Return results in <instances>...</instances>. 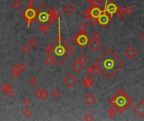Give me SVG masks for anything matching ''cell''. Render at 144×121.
<instances>
[{
	"label": "cell",
	"instance_id": "obj_1",
	"mask_svg": "<svg viewBox=\"0 0 144 121\" xmlns=\"http://www.w3.org/2000/svg\"><path fill=\"white\" fill-rule=\"evenodd\" d=\"M124 61L115 54L111 49H108L102 56L94 61V66L108 79H111L124 67Z\"/></svg>",
	"mask_w": 144,
	"mask_h": 121
},
{
	"label": "cell",
	"instance_id": "obj_2",
	"mask_svg": "<svg viewBox=\"0 0 144 121\" xmlns=\"http://www.w3.org/2000/svg\"><path fill=\"white\" fill-rule=\"evenodd\" d=\"M75 50L73 48V46L67 41H66L61 36V34L59 35V40L55 45L54 47V53L58 57H61L62 59L59 61H57L58 65H62L67 59L73 54Z\"/></svg>",
	"mask_w": 144,
	"mask_h": 121
},
{
	"label": "cell",
	"instance_id": "obj_3",
	"mask_svg": "<svg viewBox=\"0 0 144 121\" xmlns=\"http://www.w3.org/2000/svg\"><path fill=\"white\" fill-rule=\"evenodd\" d=\"M133 100L124 92L120 89L113 97L109 100V103L113 106L119 113L122 114L127 108L132 103Z\"/></svg>",
	"mask_w": 144,
	"mask_h": 121
},
{
	"label": "cell",
	"instance_id": "obj_4",
	"mask_svg": "<svg viewBox=\"0 0 144 121\" xmlns=\"http://www.w3.org/2000/svg\"><path fill=\"white\" fill-rule=\"evenodd\" d=\"M89 37L88 36L86 31H80L79 33H77L72 36L71 41L73 44H75L76 46H78L80 47L84 48L87 45L89 42Z\"/></svg>",
	"mask_w": 144,
	"mask_h": 121
},
{
	"label": "cell",
	"instance_id": "obj_5",
	"mask_svg": "<svg viewBox=\"0 0 144 121\" xmlns=\"http://www.w3.org/2000/svg\"><path fill=\"white\" fill-rule=\"evenodd\" d=\"M37 12V18L38 20L41 21V23L46 24L50 20V12L51 9L47 7L46 4H41L39 8L36 10Z\"/></svg>",
	"mask_w": 144,
	"mask_h": 121
},
{
	"label": "cell",
	"instance_id": "obj_6",
	"mask_svg": "<svg viewBox=\"0 0 144 121\" xmlns=\"http://www.w3.org/2000/svg\"><path fill=\"white\" fill-rule=\"evenodd\" d=\"M22 16L24 17L25 20L27 23V26L29 27L30 24L33 21L35 20V18L37 17V12L35 9H34V8H29L28 7L25 10L22 12Z\"/></svg>",
	"mask_w": 144,
	"mask_h": 121
},
{
	"label": "cell",
	"instance_id": "obj_7",
	"mask_svg": "<svg viewBox=\"0 0 144 121\" xmlns=\"http://www.w3.org/2000/svg\"><path fill=\"white\" fill-rule=\"evenodd\" d=\"M97 20H98V24H100V26L102 27V28H105V27L109 24V23L111 22L113 20L110 17L109 14L106 12V10L104 9L102 10V13L100 14V15L98 17Z\"/></svg>",
	"mask_w": 144,
	"mask_h": 121
},
{
	"label": "cell",
	"instance_id": "obj_8",
	"mask_svg": "<svg viewBox=\"0 0 144 121\" xmlns=\"http://www.w3.org/2000/svg\"><path fill=\"white\" fill-rule=\"evenodd\" d=\"M108 0H106L105 2V9L106 10V12L109 14L110 17L113 20V15L115 14L116 11H117V5L114 3V2H109L108 3Z\"/></svg>",
	"mask_w": 144,
	"mask_h": 121
},
{
	"label": "cell",
	"instance_id": "obj_9",
	"mask_svg": "<svg viewBox=\"0 0 144 121\" xmlns=\"http://www.w3.org/2000/svg\"><path fill=\"white\" fill-rule=\"evenodd\" d=\"M63 82H64L67 87H69V88H73L74 85L78 82V79L76 78V77L74 75H73L72 73H69L64 77Z\"/></svg>",
	"mask_w": 144,
	"mask_h": 121
},
{
	"label": "cell",
	"instance_id": "obj_10",
	"mask_svg": "<svg viewBox=\"0 0 144 121\" xmlns=\"http://www.w3.org/2000/svg\"><path fill=\"white\" fill-rule=\"evenodd\" d=\"M133 111H134L140 118H143L144 117V102L139 101L138 103L133 107Z\"/></svg>",
	"mask_w": 144,
	"mask_h": 121
},
{
	"label": "cell",
	"instance_id": "obj_11",
	"mask_svg": "<svg viewBox=\"0 0 144 121\" xmlns=\"http://www.w3.org/2000/svg\"><path fill=\"white\" fill-rule=\"evenodd\" d=\"M88 46V48H89L93 52H97L99 49L102 47V43H101L99 40H89Z\"/></svg>",
	"mask_w": 144,
	"mask_h": 121
},
{
	"label": "cell",
	"instance_id": "obj_12",
	"mask_svg": "<svg viewBox=\"0 0 144 121\" xmlns=\"http://www.w3.org/2000/svg\"><path fill=\"white\" fill-rule=\"evenodd\" d=\"M124 55L127 57L128 59L132 60V59H133L137 55V51L134 47H132V46H129L128 48H126V50H125Z\"/></svg>",
	"mask_w": 144,
	"mask_h": 121
},
{
	"label": "cell",
	"instance_id": "obj_13",
	"mask_svg": "<svg viewBox=\"0 0 144 121\" xmlns=\"http://www.w3.org/2000/svg\"><path fill=\"white\" fill-rule=\"evenodd\" d=\"M84 101L86 104L88 105H92L96 102V97H95L92 93H88L85 97H84Z\"/></svg>",
	"mask_w": 144,
	"mask_h": 121
},
{
	"label": "cell",
	"instance_id": "obj_14",
	"mask_svg": "<svg viewBox=\"0 0 144 121\" xmlns=\"http://www.w3.org/2000/svg\"><path fill=\"white\" fill-rule=\"evenodd\" d=\"M82 83L84 84L86 88H90V87L94 83V80L91 76L87 75L86 77L82 80Z\"/></svg>",
	"mask_w": 144,
	"mask_h": 121
},
{
	"label": "cell",
	"instance_id": "obj_15",
	"mask_svg": "<svg viewBox=\"0 0 144 121\" xmlns=\"http://www.w3.org/2000/svg\"><path fill=\"white\" fill-rule=\"evenodd\" d=\"M63 11H64L65 14H67V15H73L76 11V8L74 7L72 3H67L64 7V8H63Z\"/></svg>",
	"mask_w": 144,
	"mask_h": 121
},
{
	"label": "cell",
	"instance_id": "obj_16",
	"mask_svg": "<svg viewBox=\"0 0 144 121\" xmlns=\"http://www.w3.org/2000/svg\"><path fill=\"white\" fill-rule=\"evenodd\" d=\"M71 68L73 69L75 73H79V72L84 68V64H82L81 62H79V61L77 60L71 64Z\"/></svg>",
	"mask_w": 144,
	"mask_h": 121
},
{
	"label": "cell",
	"instance_id": "obj_17",
	"mask_svg": "<svg viewBox=\"0 0 144 121\" xmlns=\"http://www.w3.org/2000/svg\"><path fill=\"white\" fill-rule=\"evenodd\" d=\"M35 22L39 25V29L40 31L42 33V34H46L48 31L50 30V28H49V24H41L38 21L35 20Z\"/></svg>",
	"mask_w": 144,
	"mask_h": 121
},
{
	"label": "cell",
	"instance_id": "obj_18",
	"mask_svg": "<svg viewBox=\"0 0 144 121\" xmlns=\"http://www.w3.org/2000/svg\"><path fill=\"white\" fill-rule=\"evenodd\" d=\"M102 13V10L100 8H96V7H91V15L95 19H98V17Z\"/></svg>",
	"mask_w": 144,
	"mask_h": 121
},
{
	"label": "cell",
	"instance_id": "obj_19",
	"mask_svg": "<svg viewBox=\"0 0 144 121\" xmlns=\"http://www.w3.org/2000/svg\"><path fill=\"white\" fill-rule=\"evenodd\" d=\"M81 14H82V16L85 19V20H89L91 17H92V15H91V8H85V9L82 12Z\"/></svg>",
	"mask_w": 144,
	"mask_h": 121
},
{
	"label": "cell",
	"instance_id": "obj_20",
	"mask_svg": "<svg viewBox=\"0 0 144 121\" xmlns=\"http://www.w3.org/2000/svg\"><path fill=\"white\" fill-rule=\"evenodd\" d=\"M44 61H45V64L47 65V66H51L52 64V63L54 62V61H56V59H55V57L52 56V54L51 55H48L45 58V60H44Z\"/></svg>",
	"mask_w": 144,
	"mask_h": 121
},
{
	"label": "cell",
	"instance_id": "obj_21",
	"mask_svg": "<svg viewBox=\"0 0 144 121\" xmlns=\"http://www.w3.org/2000/svg\"><path fill=\"white\" fill-rule=\"evenodd\" d=\"M116 14H117V17L120 19V20H122L125 17V8L121 6H119L117 7V11H116Z\"/></svg>",
	"mask_w": 144,
	"mask_h": 121
},
{
	"label": "cell",
	"instance_id": "obj_22",
	"mask_svg": "<svg viewBox=\"0 0 144 121\" xmlns=\"http://www.w3.org/2000/svg\"><path fill=\"white\" fill-rule=\"evenodd\" d=\"M91 5V7H96V8H100L102 5V1L101 0H89L88 2Z\"/></svg>",
	"mask_w": 144,
	"mask_h": 121
},
{
	"label": "cell",
	"instance_id": "obj_23",
	"mask_svg": "<svg viewBox=\"0 0 144 121\" xmlns=\"http://www.w3.org/2000/svg\"><path fill=\"white\" fill-rule=\"evenodd\" d=\"M28 44L29 45V46H30L31 48H35V47H36V46L38 45V40L36 38L32 37L29 40Z\"/></svg>",
	"mask_w": 144,
	"mask_h": 121
},
{
	"label": "cell",
	"instance_id": "obj_24",
	"mask_svg": "<svg viewBox=\"0 0 144 121\" xmlns=\"http://www.w3.org/2000/svg\"><path fill=\"white\" fill-rule=\"evenodd\" d=\"M108 115L110 118H115L116 116V109L113 106L108 109Z\"/></svg>",
	"mask_w": 144,
	"mask_h": 121
},
{
	"label": "cell",
	"instance_id": "obj_25",
	"mask_svg": "<svg viewBox=\"0 0 144 121\" xmlns=\"http://www.w3.org/2000/svg\"><path fill=\"white\" fill-rule=\"evenodd\" d=\"M21 7H22V3H20V1H19V0H14V1L13 2L12 8H14V9L19 10Z\"/></svg>",
	"mask_w": 144,
	"mask_h": 121
},
{
	"label": "cell",
	"instance_id": "obj_26",
	"mask_svg": "<svg viewBox=\"0 0 144 121\" xmlns=\"http://www.w3.org/2000/svg\"><path fill=\"white\" fill-rule=\"evenodd\" d=\"M52 11H53V13L55 14V15H56L57 18H58V20H60L61 16H62V12L60 10V8H58V7H55L53 9H52Z\"/></svg>",
	"mask_w": 144,
	"mask_h": 121
},
{
	"label": "cell",
	"instance_id": "obj_27",
	"mask_svg": "<svg viewBox=\"0 0 144 121\" xmlns=\"http://www.w3.org/2000/svg\"><path fill=\"white\" fill-rule=\"evenodd\" d=\"M77 60L79 61V62H81L82 64H85L87 61H88V58H87V56L84 54H81L78 56Z\"/></svg>",
	"mask_w": 144,
	"mask_h": 121
},
{
	"label": "cell",
	"instance_id": "obj_28",
	"mask_svg": "<svg viewBox=\"0 0 144 121\" xmlns=\"http://www.w3.org/2000/svg\"><path fill=\"white\" fill-rule=\"evenodd\" d=\"M31 50V47L29 46V44H25L22 46V47H21V50H22L23 52L25 53V54H27V53H29L30 51Z\"/></svg>",
	"mask_w": 144,
	"mask_h": 121
},
{
	"label": "cell",
	"instance_id": "obj_29",
	"mask_svg": "<svg viewBox=\"0 0 144 121\" xmlns=\"http://www.w3.org/2000/svg\"><path fill=\"white\" fill-rule=\"evenodd\" d=\"M9 88H13V87L8 83H3L0 86V89H1V91H3V92H6V91Z\"/></svg>",
	"mask_w": 144,
	"mask_h": 121
},
{
	"label": "cell",
	"instance_id": "obj_30",
	"mask_svg": "<svg viewBox=\"0 0 144 121\" xmlns=\"http://www.w3.org/2000/svg\"><path fill=\"white\" fill-rule=\"evenodd\" d=\"M42 92H43V89L41 88H36L35 90V92H34V94H35V96L36 97H38V98H41Z\"/></svg>",
	"mask_w": 144,
	"mask_h": 121
},
{
	"label": "cell",
	"instance_id": "obj_31",
	"mask_svg": "<svg viewBox=\"0 0 144 121\" xmlns=\"http://www.w3.org/2000/svg\"><path fill=\"white\" fill-rule=\"evenodd\" d=\"M78 29H79L80 31H86L87 29H88V25H87L86 23L83 22L79 25H78Z\"/></svg>",
	"mask_w": 144,
	"mask_h": 121
},
{
	"label": "cell",
	"instance_id": "obj_32",
	"mask_svg": "<svg viewBox=\"0 0 144 121\" xmlns=\"http://www.w3.org/2000/svg\"><path fill=\"white\" fill-rule=\"evenodd\" d=\"M22 114L24 115V117L25 118H29V116L32 114V113H31V111L29 110V109H25V110H23V112H22Z\"/></svg>",
	"mask_w": 144,
	"mask_h": 121
},
{
	"label": "cell",
	"instance_id": "obj_33",
	"mask_svg": "<svg viewBox=\"0 0 144 121\" xmlns=\"http://www.w3.org/2000/svg\"><path fill=\"white\" fill-rule=\"evenodd\" d=\"M18 69L20 73L21 72H25L26 70V65L24 62H20V64H18Z\"/></svg>",
	"mask_w": 144,
	"mask_h": 121
},
{
	"label": "cell",
	"instance_id": "obj_34",
	"mask_svg": "<svg viewBox=\"0 0 144 121\" xmlns=\"http://www.w3.org/2000/svg\"><path fill=\"white\" fill-rule=\"evenodd\" d=\"M88 21L92 26H95V25L98 24V20H97V19L94 18V17H91L89 20H88Z\"/></svg>",
	"mask_w": 144,
	"mask_h": 121
},
{
	"label": "cell",
	"instance_id": "obj_35",
	"mask_svg": "<svg viewBox=\"0 0 144 121\" xmlns=\"http://www.w3.org/2000/svg\"><path fill=\"white\" fill-rule=\"evenodd\" d=\"M133 13V8L131 7V6H128V7H126L125 8V14H126V15H131Z\"/></svg>",
	"mask_w": 144,
	"mask_h": 121
},
{
	"label": "cell",
	"instance_id": "obj_36",
	"mask_svg": "<svg viewBox=\"0 0 144 121\" xmlns=\"http://www.w3.org/2000/svg\"><path fill=\"white\" fill-rule=\"evenodd\" d=\"M29 83H30L31 85H33V86H35V85H36L37 84V82H38V80H37V78L35 77V76H33V77H31L30 78H29Z\"/></svg>",
	"mask_w": 144,
	"mask_h": 121
},
{
	"label": "cell",
	"instance_id": "obj_37",
	"mask_svg": "<svg viewBox=\"0 0 144 121\" xmlns=\"http://www.w3.org/2000/svg\"><path fill=\"white\" fill-rule=\"evenodd\" d=\"M5 93H6V95H7L8 97H14V90H13V88L8 89Z\"/></svg>",
	"mask_w": 144,
	"mask_h": 121
},
{
	"label": "cell",
	"instance_id": "obj_38",
	"mask_svg": "<svg viewBox=\"0 0 144 121\" xmlns=\"http://www.w3.org/2000/svg\"><path fill=\"white\" fill-rule=\"evenodd\" d=\"M20 72L19 71V70H14V71H12V73H11V77L13 78L19 77V76H20Z\"/></svg>",
	"mask_w": 144,
	"mask_h": 121
},
{
	"label": "cell",
	"instance_id": "obj_39",
	"mask_svg": "<svg viewBox=\"0 0 144 121\" xmlns=\"http://www.w3.org/2000/svg\"><path fill=\"white\" fill-rule=\"evenodd\" d=\"M100 37H101L100 34H99V32H97V31H95V32H94V33H93V35H92V38H93V40H99V39H100Z\"/></svg>",
	"mask_w": 144,
	"mask_h": 121
},
{
	"label": "cell",
	"instance_id": "obj_40",
	"mask_svg": "<svg viewBox=\"0 0 144 121\" xmlns=\"http://www.w3.org/2000/svg\"><path fill=\"white\" fill-rule=\"evenodd\" d=\"M48 97H49V93L47 92V91L44 90L43 89V92H42V94H41V99H43V100H46V98H48Z\"/></svg>",
	"mask_w": 144,
	"mask_h": 121
},
{
	"label": "cell",
	"instance_id": "obj_41",
	"mask_svg": "<svg viewBox=\"0 0 144 121\" xmlns=\"http://www.w3.org/2000/svg\"><path fill=\"white\" fill-rule=\"evenodd\" d=\"M52 97H58L61 95V93H60V91H59L58 89H55V90L52 91Z\"/></svg>",
	"mask_w": 144,
	"mask_h": 121
},
{
	"label": "cell",
	"instance_id": "obj_42",
	"mask_svg": "<svg viewBox=\"0 0 144 121\" xmlns=\"http://www.w3.org/2000/svg\"><path fill=\"white\" fill-rule=\"evenodd\" d=\"M84 120H86V121H91V120H94V117H93L92 114H87L86 115L84 116Z\"/></svg>",
	"mask_w": 144,
	"mask_h": 121
},
{
	"label": "cell",
	"instance_id": "obj_43",
	"mask_svg": "<svg viewBox=\"0 0 144 121\" xmlns=\"http://www.w3.org/2000/svg\"><path fill=\"white\" fill-rule=\"evenodd\" d=\"M94 66H88V67L86 68V72L88 74H93V72H94Z\"/></svg>",
	"mask_w": 144,
	"mask_h": 121
},
{
	"label": "cell",
	"instance_id": "obj_44",
	"mask_svg": "<svg viewBox=\"0 0 144 121\" xmlns=\"http://www.w3.org/2000/svg\"><path fill=\"white\" fill-rule=\"evenodd\" d=\"M30 103H31V102L29 98H25L24 100H23V104H24L25 106H26V107H28V106L30 105Z\"/></svg>",
	"mask_w": 144,
	"mask_h": 121
},
{
	"label": "cell",
	"instance_id": "obj_45",
	"mask_svg": "<svg viewBox=\"0 0 144 121\" xmlns=\"http://www.w3.org/2000/svg\"><path fill=\"white\" fill-rule=\"evenodd\" d=\"M99 73H100V71H99V70L98 67H94V72H93V74H92V75H94V76H98Z\"/></svg>",
	"mask_w": 144,
	"mask_h": 121
},
{
	"label": "cell",
	"instance_id": "obj_46",
	"mask_svg": "<svg viewBox=\"0 0 144 121\" xmlns=\"http://www.w3.org/2000/svg\"><path fill=\"white\" fill-rule=\"evenodd\" d=\"M27 4H28V7L32 8L33 5L35 4V1L34 0H27Z\"/></svg>",
	"mask_w": 144,
	"mask_h": 121
},
{
	"label": "cell",
	"instance_id": "obj_47",
	"mask_svg": "<svg viewBox=\"0 0 144 121\" xmlns=\"http://www.w3.org/2000/svg\"><path fill=\"white\" fill-rule=\"evenodd\" d=\"M14 70H19L18 69V64H15L12 67V71H14Z\"/></svg>",
	"mask_w": 144,
	"mask_h": 121
},
{
	"label": "cell",
	"instance_id": "obj_48",
	"mask_svg": "<svg viewBox=\"0 0 144 121\" xmlns=\"http://www.w3.org/2000/svg\"><path fill=\"white\" fill-rule=\"evenodd\" d=\"M141 39H142V40H143V41L144 42V31L141 34Z\"/></svg>",
	"mask_w": 144,
	"mask_h": 121
},
{
	"label": "cell",
	"instance_id": "obj_49",
	"mask_svg": "<svg viewBox=\"0 0 144 121\" xmlns=\"http://www.w3.org/2000/svg\"><path fill=\"white\" fill-rule=\"evenodd\" d=\"M40 1H41V2H43V0H40Z\"/></svg>",
	"mask_w": 144,
	"mask_h": 121
},
{
	"label": "cell",
	"instance_id": "obj_50",
	"mask_svg": "<svg viewBox=\"0 0 144 121\" xmlns=\"http://www.w3.org/2000/svg\"><path fill=\"white\" fill-rule=\"evenodd\" d=\"M87 1H88H88H89V0H87Z\"/></svg>",
	"mask_w": 144,
	"mask_h": 121
}]
</instances>
